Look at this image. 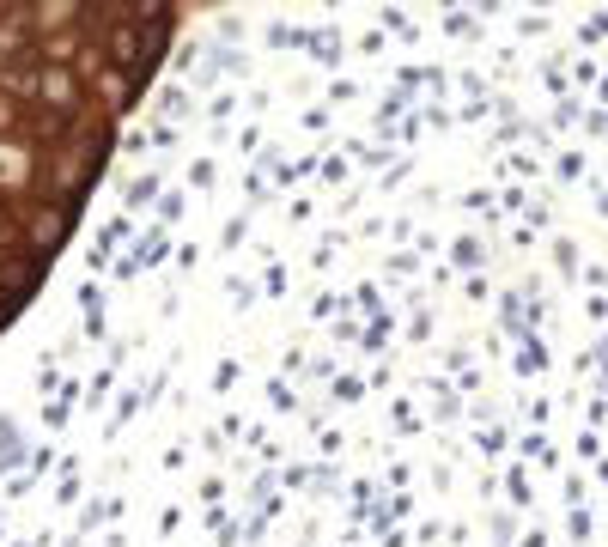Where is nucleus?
<instances>
[{
	"label": "nucleus",
	"instance_id": "1",
	"mask_svg": "<svg viewBox=\"0 0 608 547\" xmlns=\"http://www.w3.org/2000/svg\"><path fill=\"white\" fill-rule=\"evenodd\" d=\"M177 7H0V335L49 280Z\"/></svg>",
	"mask_w": 608,
	"mask_h": 547
}]
</instances>
